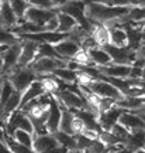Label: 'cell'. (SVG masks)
<instances>
[{
    "instance_id": "cell-31",
    "label": "cell",
    "mask_w": 145,
    "mask_h": 153,
    "mask_svg": "<svg viewBox=\"0 0 145 153\" xmlns=\"http://www.w3.org/2000/svg\"><path fill=\"white\" fill-rule=\"evenodd\" d=\"M69 153H81V152H76V150H73V152H69Z\"/></svg>"
},
{
    "instance_id": "cell-9",
    "label": "cell",
    "mask_w": 145,
    "mask_h": 153,
    "mask_svg": "<svg viewBox=\"0 0 145 153\" xmlns=\"http://www.w3.org/2000/svg\"><path fill=\"white\" fill-rule=\"evenodd\" d=\"M45 92V88H44L41 79H35V81H32L30 85L27 87V89L21 92V98H20V106H18V111L24 108L28 102H31V101H35L38 99L40 97H42Z\"/></svg>"
},
{
    "instance_id": "cell-5",
    "label": "cell",
    "mask_w": 145,
    "mask_h": 153,
    "mask_svg": "<svg viewBox=\"0 0 145 153\" xmlns=\"http://www.w3.org/2000/svg\"><path fill=\"white\" fill-rule=\"evenodd\" d=\"M52 48H54V51L61 58H64L66 61H72L76 57V54L82 50L81 44L76 43L75 40L69 38V36L66 38H64L62 41L56 43L55 45H52Z\"/></svg>"
},
{
    "instance_id": "cell-25",
    "label": "cell",
    "mask_w": 145,
    "mask_h": 153,
    "mask_svg": "<svg viewBox=\"0 0 145 153\" xmlns=\"http://www.w3.org/2000/svg\"><path fill=\"white\" fill-rule=\"evenodd\" d=\"M20 41H21V40H20L18 36L13 34L11 31L6 30V28L0 27V45H3V47H10L13 44L20 43Z\"/></svg>"
},
{
    "instance_id": "cell-12",
    "label": "cell",
    "mask_w": 145,
    "mask_h": 153,
    "mask_svg": "<svg viewBox=\"0 0 145 153\" xmlns=\"http://www.w3.org/2000/svg\"><path fill=\"white\" fill-rule=\"evenodd\" d=\"M123 112H124L123 109H120L117 106H113L111 109L99 114L97 115V122H99L100 129L103 132H110V129L118 122V118H120V115Z\"/></svg>"
},
{
    "instance_id": "cell-13",
    "label": "cell",
    "mask_w": 145,
    "mask_h": 153,
    "mask_svg": "<svg viewBox=\"0 0 145 153\" xmlns=\"http://www.w3.org/2000/svg\"><path fill=\"white\" fill-rule=\"evenodd\" d=\"M120 125L125 128L127 131L131 133V132H137V131H144V119L134 115L133 112H127L124 111L123 114L120 115L118 118V122Z\"/></svg>"
},
{
    "instance_id": "cell-24",
    "label": "cell",
    "mask_w": 145,
    "mask_h": 153,
    "mask_svg": "<svg viewBox=\"0 0 145 153\" xmlns=\"http://www.w3.org/2000/svg\"><path fill=\"white\" fill-rule=\"evenodd\" d=\"M10 3V7L11 10H13V13L16 14L17 17V26L18 24H21V23H24V14H26V11H27L28 9V1H9Z\"/></svg>"
},
{
    "instance_id": "cell-22",
    "label": "cell",
    "mask_w": 145,
    "mask_h": 153,
    "mask_svg": "<svg viewBox=\"0 0 145 153\" xmlns=\"http://www.w3.org/2000/svg\"><path fill=\"white\" fill-rule=\"evenodd\" d=\"M76 72L78 71H72L69 68H56L51 75L54 76L55 79H59L64 84H68V85H72L76 82Z\"/></svg>"
},
{
    "instance_id": "cell-21",
    "label": "cell",
    "mask_w": 145,
    "mask_h": 153,
    "mask_svg": "<svg viewBox=\"0 0 145 153\" xmlns=\"http://www.w3.org/2000/svg\"><path fill=\"white\" fill-rule=\"evenodd\" d=\"M55 137V140L58 142L59 146H62L65 148L68 152H73L76 150V140H75V136H72V135H66L64 132H55L52 133Z\"/></svg>"
},
{
    "instance_id": "cell-30",
    "label": "cell",
    "mask_w": 145,
    "mask_h": 153,
    "mask_svg": "<svg viewBox=\"0 0 145 153\" xmlns=\"http://www.w3.org/2000/svg\"><path fill=\"white\" fill-rule=\"evenodd\" d=\"M1 70H3V60H1V55H0V75H1Z\"/></svg>"
},
{
    "instance_id": "cell-10",
    "label": "cell",
    "mask_w": 145,
    "mask_h": 153,
    "mask_svg": "<svg viewBox=\"0 0 145 153\" xmlns=\"http://www.w3.org/2000/svg\"><path fill=\"white\" fill-rule=\"evenodd\" d=\"M100 75L111 79H127L130 75L131 65H120V64H110L106 67H96Z\"/></svg>"
},
{
    "instance_id": "cell-11",
    "label": "cell",
    "mask_w": 145,
    "mask_h": 153,
    "mask_svg": "<svg viewBox=\"0 0 145 153\" xmlns=\"http://www.w3.org/2000/svg\"><path fill=\"white\" fill-rule=\"evenodd\" d=\"M59 120H61V105H59V102L55 99V97H51L48 116H47V122H45V128H47L48 133L52 135L55 132H58Z\"/></svg>"
},
{
    "instance_id": "cell-15",
    "label": "cell",
    "mask_w": 145,
    "mask_h": 153,
    "mask_svg": "<svg viewBox=\"0 0 145 153\" xmlns=\"http://www.w3.org/2000/svg\"><path fill=\"white\" fill-rule=\"evenodd\" d=\"M17 17L13 13L9 1H0V27L11 30L17 26Z\"/></svg>"
},
{
    "instance_id": "cell-23",
    "label": "cell",
    "mask_w": 145,
    "mask_h": 153,
    "mask_svg": "<svg viewBox=\"0 0 145 153\" xmlns=\"http://www.w3.org/2000/svg\"><path fill=\"white\" fill-rule=\"evenodd\" d=\"M9 135V133H7ZM10 136L13 137V140H16L18 145H21L24 148H28L31 149L32 148V139H34V135L31 133H27V132L24 131H18V129H14V131H11Z\"/></svg>"
},
{
    "instance_id": "cell-6",
    "label": "cell",
    "mask_w": 145,
    "mask_h": 153,
    "mask_svg": "<svg viewBox=\"0 0 145 153\" xmlns=\"http://www.w3.org/2000/svg\"><path fill=\"white\" fill-rule=\"evenodd\" d=\"M21 43V41H20ZM17 43L13 44L10 47L6 48L4 53H1V60H3V70H1V75H7L10 71H13L18 64V58H20V51H21V44Z\"/></svg>"
},
{
    "instance_id": "cell-1",
    "label": "cell",
    "mask_w": 145,
    "mask_h": 153,
    "mask_svg": "<svg viewBox=\"0 0 145 153\" xmlns=\"http://www.w3.org/2000/svg\"><path fill=\"white\" fill-rule=\"evenodd\" d=\"M4 78L10 82L13 89L18 94L24 92L32 81L38 79V76L31 70H28V68H20V67H16L13 71H10L7 75H4Z\"/></svg>"
},
{
    "instance_id": "cell-17",
    "label": "cell",
    "mask_w": 145,
    "mask_h": 153,
    "mask_svg": "<svg viewBox=\"0 0 145 153\" xmlns=\"http://www.w3.org/2000/svg\"><path fill=\"white\" fill-rule=\"evenodd\" d=\"M86 53H87V57H89L90 62L94 67H106V65L113 64L110 55H108L102 47H94V48L89 50Z\"/></svg>"
},
{
    "instance_id": "cell-8",
    "label": "cell",
    "mask_w": 145,
    "mask_h": 153,
    "mask_svg": "<svg viewBox=\"0 0 145 153\" xmlns=\"http://www.w3.org/2000/svg\"><path fill=\"white\" fill-rule=\"evenodd\" d=\"M21 51H20V58H18V64L17 67L20 68H27L34 62L38 54V47L40 44L34 43V41H28V40H21Z\"/></svg>"
},
{
    "instance_id": "cell-20",
    "label": "cell",
    "mask_w": 145,
    "mask_h": 153,
    "mask_svg": "<svg viewBox=\"0 0 145 153\" xmlns=\"http://www.w3.org/2000/svg\"><path fill=\"white\" fill-rule=\"evenodd\" d=\"M72 120H73V112L61 105V120H59L58 131L73 136V133H72Z\"/></svg>"
},
{
    "instance_id": "cell-2",
    "label": "cell",
    "mask_w": 145,
    "mask_h": 153,
    "mask_svg": "<svg viewBox=\"0 0 145 153\" xmlns=\"http://www.w3.org/2000/svg\"><path fill=\"white\" fill-rule=\"evenodd\" d=\"M68 62L69 61L55 60V58H48V57H37L34 62L27 68L31 70L38 78H41L45 75H51L56 68H66Z\"/></svg>"
},
{
    "instance_id": "cell-28",
    "label": "cell",
    "mask_w": 145,
    "mask_h": 153,
    "mask_svg": "<svg viewBox=\"0 0 145 153\" xmlns=\"http://www.w3.org/2000/svg\"><path fill=\"white\" fill-rule=\"evenodd\" d=\"M0 153H13V152L7 148V145L3 140H0Z\"/></svg>"
},
{
    "instance_id": "cell-29",
    "label": "cell",
    "mask_w": 145,
    "mask_h": 153,
    "mask_svg": "<svg viewBox=\"0 0 145 153\" xmlns=\"http://www.w3.org/2000/svg\"><path fill=\"white\" fill-rule=\"evenodd\" d=\"M3 81H4V76L0 75V92H1V87H3Z\"/></svg>"
},
{
    "instance_id": "cell-19",
    "label": "cell",
    "mask_w": 145,
    "mask_h": 153,
    "mask_svg": "<svg viewBox=\"0 0 145 153\" xmlns=\"http://www.w3.org/2000/svg\"><path fill=\"white\" fill-rule=\"evenodd\" d=\"M116 106L123 111H127V112H135V111L144 108V97H138V98L124 97L123 101L117 102Z\"/></svg>"
},
{
    "instance_id": "cell-4",
    "label": "cell",
    "mask_w": 145,
    "mask_h": 153,
    "mask_svg": "<svg viewBox=\"0 0 145 153\" xmlns=\"http://www.w3.org/2000/svg\"><path fill=\"white\" fill-rule=\"evenodd\" d=\"M86 89H89L92 94H94V95H96V97H99V98L113 99V101H116V104L124 99L123 94L120 92L117 88H114L110 82L103 81V79L93 81L90 85L86 88Z\"/></svg>"
},
{
    "instance_id": "cell-27",
    "label": "cell",
    "mask_w": 145,
    "mask_h": 153,
    "mask_svg": "<svg viewBox=\"0 0 145 153\" xmlns=\"http://www.w3.org/2000/svg\"><path fill=\"white\" fill-rule=\"evenodd\" d=\"M128 78L130 79H144V68H140V67H131Z\"/></svg>"
},
{
    "instance_id": "cell-7",
    "label": "cell",
    "mask_w": 145,
    "mask_h": 153,
    "mask_svg": "<svg viewBox=\"0 0 145 153\" xmlns=\"http://www.w3.org/2000/svg\"><path fill=\"white\" fill-rule=\"evenodd\" d=\"M55 14H56V11L38 9V7H34V6H31L28 3V9L26 11V14H24V22L35 24L38 27H44V24L47 22H49Z\"/></svg>"
},
{
    "instance_id": "cell-16",
    "label": "cell",
    "mask_w": 145,
    "mask_h": 153,
    "mask_svg": "<svg viewBox=\"0 0 145 153\" xmlns=\"http://www.w3.org/2000/svg\"><path fill=\"white\" fill-rule=\"evenodd\" d=\"M73 115H75L78 119L81 120L85 129L87 131H94V132H102L100 126H99V122H97V115L90 112L87 109H82V111H72Z\"/></svg>"
},
{
    "instance_id": "cell-14",
    "label": "cell",
    "mask_w": 145,
    "mask_h": 153,
    "mask_svg": "<svg viewBox=\"0 0 145 153\" xmlns=\"http://www.w3.org/2000/svg\"><path fill=\"white\" fill-rule=\"evenodd\" d=\"M6 128H7V129L10 128L11 131L18 129V131H24V132H27V133L34 135V129H32L31 119H30L24 112H21V111H18V112H16V114L13 115V118L10 119L9 125H6Z\"/></svg>"
},
{
    "instance_id": "cell-26",
    "label": "cell",
    "mask_w": 145,
    "mask_h": 153,
    "mask_svg": "<svg viewBox=\"0 0 145 153\" xmlns=\"http://www.w3.org/2000/svg\"><path fill=\"white\" fill-rule=\"evenodd\" d=\"M110 133H111V135H114V136L117 137L121 143L125 142V140H127V137L130 136V132L127 131L125 128H123L120 123H116V125L110 129Z\"/></svg>"
},
{
    "instance_id": "cell-3",
    "label": "cell",
    "mask_w": 145,
    "mask_h": 153,
    "mask_svg": "<svg viewBox=\"0 0 145 153\" xmlns=\"http://www.w3.org/2000/svg\"><path fill=\"white\" fill-rule=\"evenodd\" d=\"M32 152L34 153H69L65 148L59 146L54 135H41L32 139Z\"/></svg>"
},
{
    "instance_id": "cell-18",
    "label": "cell",
    "mask_w": 145,
    "mask_h": 153,
    "mask_svg": "<svg viewBox=\"0 0 145 153\" xmlns=\"http://www.w3.org/2000/svg\"><path fill=\"white\" fill-rule=\"evenodd\" d=\"M56 19H58V28L55 33H59V34H68L76 27L79 26L76 23L75 19H72L70 16L65 14V13H61V11H56Z\"/></svg>"
}]
</instances>
